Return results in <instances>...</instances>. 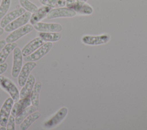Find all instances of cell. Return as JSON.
Here are the masks:
<instances>
[{"label":"cell","instance_id":"1","mask_svg":"<svg viewBox=\"0 0 147 130\" xmlns=\"http://www.w3.org/2000/svg\"><path fill=\"white\" fill-rule=\"evenodd\" d=\"M33 26L31 24H26L11 31L6 38L5 41L7 43L14 42L21 37L26 35L32 31Z\"/></svg>","mask_w":147,"mask_h":130},{"label":"cell","instance_id":"2","mask_svg":"<svg viewBox=\"0 0 147 130\" xmlns=\"http://www.w3.org/2000/svg\"><path fill=\"white\" fill-rule=\"evenodd\" d=\"M23 56L21 50L18 47H16L13 50V66L11 69V75L13 77H18L22 67Z\"/></svg>","mask_w":147,"mask_h":130},{"label":"cell","instance_id":"3","mask_svg":"<svg viewBox=\"0 0 147 130\" xmlns=\"http://www.w3.org/2000/svg\"><path fill=\"white\" fill-rule=\"evenodd\" d=\"M53 44L51 42H47L38 48L36 50L30 55L25 57V61H37L46 55L52 49Z\"/></svg>","mask_w":147,"mask_h":130},{"label":"cell","instance_id":"4","mask_svg":"<svg viewBox=\"0 0 147 130\" xmlns=\"http://www.w3.org/2000/svg\"><path fill=\"white\" fill-rule=\"evenodd\" d=\"M0 86L10 95L14 102L19 100L20 92L15 84L11 80L5 77L0 82Z\"/></svg>","mask_w":147,"mask_h":130},{"label":"cell","instance_id":"5","mask_svg":"<svg viewBox=\"0 0 147 130\" xmlns=\"http://www.w3.org/2000/svg\"><path fill=\"white\" fill-rule=\"evenodd\" d=\"M31 13L25 11L23 14L13 20L4 27V30L6 32H11L13 30L26 25L29 21Z\"/></svg>","mask_w":147,"mask_h":130},{"label":"cell","instance_id":"6","mask_svg":"<svg viewBox=\"0 0 147 130\" xmlns=\"http://www.w3.org/2000/svg\"><path fill=\"white\" fill-rule=\"evenodd\" d=\"M76 12L69 7H57L51 9L47 15L49 19L61 17H73L76 15Z\"/></svg>","mask_w":147,"mask_h":130},{"label":"cell","instance_id":"7","mask_svg":"<svg viewBox=\"0 0 147 130\" xmlns=\"http://www.w3.org/2000/svg\"><path fill=\"white\" fill-rule=\"evenodd\" d=\"M14 104L11 97H8L3 103L0 109V125L6 127Z\"/></svg>","mask_w":147,"mask_h":130},{"label":"cell","instance_id":"8","mask_svg":"<svg viewBox=\"0 0 147 130\" xmlns=\"http://www.w3.org/2000/svg\"><path fill=\"white\" fill-rule=\"evenodd\" d=\"M37 64L34 61H27L22 67L18 76V84L22 87L27 81L30 72L36 66Z\"/></svg>","mask_w":147,"mask_h":130},{"label":"cell","instance_id":"9","mask_svg":"<svg viewBox=\"0 0 147 130\" xmlns=\"http://www.w3.org/2000/svg\"><path fill=\"white\" fill-rule=\"evenodd\" d=\"M68 109L66 107L61 108L55 115L44 123V127L47 128H51L56 127L65 118Z\"/></svg>","mask_w":147,"mask_h":130},{"label":"cell","instance_id":"10","mask_svg":"<svg viewBox=\"0 0 147 130\" xmlns=\"http://www.w3.org/2000/svg\"><path fill=\"white\" fill-rule=\"evenodd\" d=\"M110 36L108 34H102L100 36H84L82 37V42L89 45H98L107 43L110 40Z\"/></svg>","mask_w":147,"mask_h":130},{"label":"cell","instance_id":"11","mask_svg":"<svg viewBox=\"0 0 147 130\" xmlns=\"http://www.w3.org/2000/svg\"><path fill=\"white\" fill-rule=\"evenodd\" d=\"M44 41L40 37H36L29 41L21 50L23 57H26L36 50L38 48L44 44Z\"/></svg>","mask_w":147,"mask_h":130},{"label":"cell","instance_id":"12","mask_svg":"<svg viewBox=\"0 0 147 130\" xmlns=\"http://www.w3.org/2000/svg\"><path fill=\"white\" fill-rule=\"evenodd\" d=\"M33 28L40 32H60L63 27L59 23L37 22L33 25Z\"/></svg>","mask_w":147,"mask_h":130},{"label":"cell","instance_id":"13","mask_svg":"<svg viewBox=\"0 0 147 130\" xmlns=\"http://www.w3.org/2000/svg\"><path fill=\"white\" fill-rule=\"evenodd\" d=\"M25 11L26 10L23 7H21L16 9L12 10L11 11L8 13L1 19L0 23L1 27L4 28L7 25H8L13 20H14L23 14Z\"/></svg>","mask_w":147,"mask_h":130},{"label":"cell","instance_id":"14","mask_svg":"<svg viewBox=\"0 0 147 130\" xmlns=\"http://www.w3.org/2000/svg\"><path fill=\"white\" fill-rule=\"evenodd\" d=\"M52 7L47 6H44L38 8V9L32 14H31L29 21L31 25H34L42 19H43L45 17H47V14L49 12V11L52 9Z\"/></svg>","mask_w":147,"mask_h":130},{"label":"cell","instance_id":"15","mask_svg":"<svg viewBox=\"0 0 147 130\" xmlns=\"http://www.w3.org/2000/svg\"><path fill=\"white\" fill-rule=\"evenodd\" d=\"M30 105L31 101L30 96L24 99H20V100H18L17 101L15 102V104H13L11 111V115L16 117L21 111Z\"/></svg>","mask_w":147,"mask_h":130},{"label":"cell","instance_id":"16","mask_svg":"<svg viewBox=\"0 0 147 130\" xmlns=\"http://www.w3.org/2000/svg\"><path fill=\"white\" fill-rule=\"evenodd\" d=\"M35 82L36 81L34 76L33 74H30L25 84L20 90V99H24L30 96Z\"/></svg>","mask_w":147,"mask_h":130},{"label":"cell","instance_id":"17","mask_svg":"<svg viewBox=\"0 0 147 130\" xmlns=\"http://www.w3.org/2000/svg\"><path fill=\"white\" fill-rule=\"evenodd\" d=\"M42 87L41 81H36L34 85L32 90L30 94V99L31 104L36 107H38L39 105V96Z\"/></svg>","mask_w":147,"mask_h":130},{"label":"cell","instance_id":"18","mask_svg":"<svg viewBox=\"0 0 147 130\" xmlns=\"http://www.w3.org/2000/svg\"><path fill=\"white\" fill-rule=\"evenodd\" d=\"M38 109V107H36L34 105H30L24 109L22 111H21L18 115H17L15 117V121H16V124L18 125L20 124L22 121L29 115L31 113L37 111Z\"/></svg>","mask_w":147,"mask_h":130},{"label":"cell","instance_id":"19","mask_svg":"<svg viewBox=\"0 0 147 130\" xmlns=\"http://www.w3.org/2000/svg\"><path fill=\"white\" fill-rule=\"evenodd\" d=\"M41 116V113L39 112H34L28 116H27L20 124V129L21 130H26L29 127Z\"/></svg>","mask_w":147,"mask_h":130},{"label":"cell","instance_id":"20","mask_svg":"<svg viewBox=\"0 0 147 130\" xmlns=\"http://www.w3.org/2000/svg\"><path fill=\"white\" fill-rule=\"evenodd\" d=\"M17 46V44L15 42L7 43L5 45L0 52V64L5 62L8 56Z\"/></svg>","mask_w":147,"mask_h":130},{"label":"cell","instance_id":"21","mask_svg":"<svg viewBox=\"0 0 147 130\" xmlns=\"http://www.w3.org/2000/svg\"><path fill=\"white\" fill-rule=\"evenodd\" d=\"M39 37L45 42H56L59 41L61 34L59 32H40Z\"/></svg>","mask_w":147,"mask_h":130},{"label":"cell","instance_id":"22","mask_svg":"<svg viewBox=\"0 0 147 130\" xmlns=\"http://www.w3.org/2000/svg\"><path fill=\"white\" fill-rule=\"evenodd\" d=\"M39 1L44 6L54 8L64 7L66 5L65 0H39Z\"/></svg>","mask_w":147,"mask_h":130},{"label":"cell","instance_id":"23","mask_svg":"<svg viewBox=\"0 0 147 130\" xmlns=\"http://www.w3.org/2000/svg\"><path fill=\"white\" fill-rule=\"evenodd\" d=\"M19 2L21 7L30 13H33L38 9V7L29 0H19Z\"/></svg>","mask_w":147,"mask_h":130},{"label":"cell","instance_id":"24","mask_svg":"<svg viewBox=\"0 0 147 130\" xmlns=\"http://www.w3.org/2000/svg\"><path fill=\"white\" fill-rule=\"evenodd\" d=\"M76 13L84 15H90L93 12L92 7L87 3H84L83 5L78 7L74 10Z\"/></svg>","mask_w":147,"mask_h":130},{"label":"cell","instance_id":"25","mask_svg":"<svg viewBox=\"0 0 147 130\" xmlns=\"http://www.w3.org/2000/svg\"><path fill=\"white\" fill-rule=\"evenodd\" d=\"M11 4V0H1L0 5V19L7 13Z\"/></svg>","mask_w":147,"mask_h":130},{"label":"cell","instance_id":"26","mask_svg":"<svg viewBox=\"0 0 147 130\" xmlns=\"http://www.w3.org/2000/svg\"><path fill=\"white\" fill-rule=\"evenodd\" d=\"M15 117L13 115H10L7 123L6 124V129L7 130H14L15 129Z\"/></svg>","mask_w":147,"mask_h":130},{"label":"cell","instance_id":"27","mask_svg":"<svg viewBox=\"0 0 147 130\" xmlns=\"http://www.w3.org/2000/svg\"><path fill=\"white\" fill-rule=\"evenodd\" d=\"M87 1V0H76L75 1V2L73 4V5L70 8L73 9V10H75L78 7H79V6L83 5L84 3H85Z\"/></svg>","mask_w":147,"mask_h":130},{"label":"cell","instance_id":"28","mask_svg":"<svg viewBox=\"0 0 147 130\" xmlns=\"http://www.w3.org/2000/svg\"><path fill=\"white\" fill-rule=\"evenodd\" d=\"M7 66H8L6 62L0 64V75H1L2 74H3L6 71L7 69Z\"/></svg>","mask_w":147,"mask_h":130},{"label":"cell","instance_id":"29","mask_svg":"<svg viewBox=\"0 0 147 130\" xmlns=\"http://www.w3.org/2000/svg\"><path fill=\"white\" fill-rule=\"evenodd\" d=\"M76 0H66L65 2H66V6L67 7H69L70 8L72 5L75 2Z\"/></svg>","mask_w":147,"mask_h":130},{"label":"cell","instance_id":"30","mask_svg":"<svg viewBox=\"0 0 147 130\" xmlns=\"http://www.w3.org/2000/svg\"><path fill=\"white\" fill-rule=\"evenodd\" d=\"M6 44V42L5 41V40H0V52L1 51V50L2 49V48L5 46V45Z\"/></svg>","mask_w":147,"mask_h":130},{"label":"cell","instance_id":"31","mask_svg":"<svg viewBox=\"0 0 147 130\" xmlns=\"http://www.w3.org/2000/svg\"><path fill=\"white\" fill-rule=\"evenodd\" d=\"M4 31H5L3 27H0V36L3 33Z\"/></svg>","mask_w":147,"mask_h":130},{"label":"cell","instance_id":"32","mask_svg":"<svg viewBox=\"0 0 147 130\" xmlns=\"http://www.w3.org/2000/svg\"><path fill=\"white\" fill-rule=\"evenodd\" d=\"M6 127H4V126H1V127L0 128V130H6Z\"/></svg>","mask_w":147,"mask_h":130},{"label":"cell","instance_id":"33","mask_svg":"<svg viewBox=\"0 0 147 130\" xmlns=\"http://www.w3.org/2000/svg\"><path fill=\"white\" fill-rule=\"evenodd\" d=\"M4 77H5V76H2V75H0V82H1V81H2V80Z\"/></svg>","mask_w":147,"mask_h":130}]
</instances>
